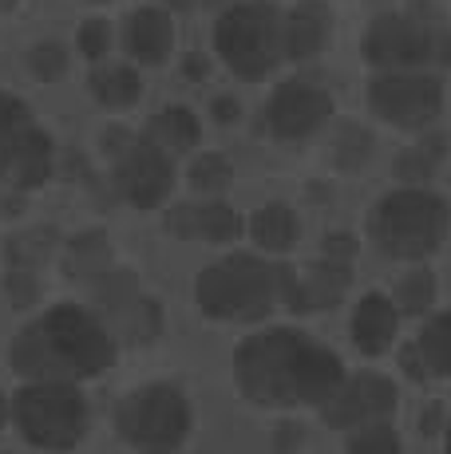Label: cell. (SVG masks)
Wrapping results in <instances>:
<instances>
[{
	"label": "cell",
	"instance_id": "cell-1",
	"mask_svg": "<svg viewBox=\"0 0 451 454\" xmlns=\"http://www.w3.org/2000/svg\"><path fill=\"white\" fill-rule=\"evenodd\" d=\"M341 356L289 325L262 328L233 348V383L241 399L265 411H289V407L320 411V403L341 387Z\"/></svg>",
	"mask_w": 451,
	"mask_h": 454
},
{
	"label": "cell",
	"instance_id": "cell-2",
	"mask_svg": "<svg viewBox=\"0 0 451 454\" xmlns=\"http://www.w3.org/2000/svg\"><path fill=\"white\" fill-rule=\"evenodd\" d=\"M297 269L262 261L257 253H230L198 273L194 301L206 320L218 325H257L277 304L289 301Z\"/></svg>",
	"mask_w": 451,
	"mask_h": 454
},
{
	"label": "cell",
	"instance_id": "cell-3",
	"mask_svg": "<svg viewBox=\"0 0 451 454\" xmlns=\"http://www.w3.org/2000/svg\"><path fill=\"white\" fill-rule=\"evenodd\" d=\"M360 59L376 72L451 67V20L439 0H407L400 12H380L360 36Z\"/></svg>",
	"mask_w": 451,
	"mask_h": 454
},
{
	"label": "cell",
	"instance_id": "cell-4",
	"mask_svg": "<svg viewBox=\"0 0 451 454\" xmlns=\"http://www.w3.org/2000/svg\"><path fill=\"white\" fill-rule=\"evenodd\" d=\"M451 233V206L444 194L428 186H396L372 206L368 214V241L388 261L420 265L431 253L444 249Z\"/></svg>",
	"mask_w": 451,
	"mask_h": 454
},
{
	"label": "cell",
	"instance_id": "cell-5",
	"mask_svg": "<svg viewBox=\"0 0 451 454\" xmlns=\"http://www.w3.org/2000/svg\"><path fill=\"white\" fill-rule=\"evenodd\" d=\"M12 427L36 450H75L88 434V399L75 380H28L12 395Z\"/></svg>",
	"mask_w": 451,
	"mask_h": 454
},
{
	"label": "cell",
	"instance_id": "cell-6",
	"mask_svg": "<svg viewBox=\"0 0 451 454\" xmlns=\"http://www.w3.org/2000/svg\"><path fill=\"white\" fill-rule=\"evenodd\" d=\"M214 51L238 80H265L285 59L281 12L270 0H230L214 20Z\"/></svg>",
	"mask_w": 451,
	"mask_h": 454
},
{
	"label": "cell",
	"instance_id": "cell-7",
	"mask_svg": "<svg viewBox=\"0 0 451 454\" xmlns=\"http://www.w3.org/2000/svg\"><path fill=\"white\" fill-rule=\"evenodd\" d=\"M190 427V399L175 383H138L115 407V431L135 454H178Z\"/></svg>",
	"mask_w": 451,
	"mask_h": 454
},
{
	"label": "cell",
	"instance_id": "cell-8",
	"mask_svg": "<svg viewBox=\"0 0 451 454\" xmlns=\"http://www.w3.org/2000/svg\"><path fill=\"white\" fill-rule=\"evenodd\" d=\"M40 325H44V336H48L51 352L59 356V364H64L67 380H75V383L99 380L115 364L119 340L95 309H83L75 301L51 304L44 317H40Z\"/></svg>",
	"mask_w": 451,
	"mask_h": 454
},
{
	"label": "cell",
	"instance_id": "cell-9",
	"mask_svg": "<svg viewBox=\"0 0 451 454\" xmlns=\"http://www.w3.org/2000/svg\"><path fill=\"white\" fill-rule=\"evenodd\" d=\"M368 111L396 130H428L444 111V80L428 67L415 72H376L368 80Z\"/></svg>",
	"mask_w": 451,
	"mask_h": 454
},
{
	"label": "cell",
	"instance_id": "cell-10",
	"mask_svg": "<svg viewBox=\"0 0 451 454\" xmlns=\"http://www.w3.org/2000/svg\"><path fill=\"white\" fill-rule=\"evenodd\" d=\"M111 182L135 209H159L175 190V159L138 135L119 159H111Z\"/></svg>",
	"mask_w": 451,
	"mask_h": 454
},
{
	"label": "cell",
	"instance_id": "cell-11",
	"mask_svg": "<svg viewBox=\"0 0 451 454\" xmlns=\"http://www.w3.org/2000/svg\"><path fill=\"white\" fill-rule=\"evenodd\" d=\"M400 403V391L388 375L380 372H357L344 375L341 387L320 403V419L333 431H357V427H372V423H388Z\"/></svg>",
	"mask_w": 451,
	"mask_h": 454
},
{
	"label": "cell",
	"instance_id": "cell-12",
	"mask_svg": "<svg viewBox=\"0 0 451 454\" xmlns=\"http://www.w3.org/2000/svg\"><path fill=\"white\" fill-rule=\"evenodd\" d=\"M333 123V95L309 80H285L265 99V127L281 143H305Z\"/></svg>",
	"mask_w": 451,
	"mask_h": 454
},
{
	"label": "cell",
	"instance_id": "cell-13",
	"mask_svg": "<svg viewBox=\"0 0 451 454\" xmlns=\"http://www.w3.org/2000/svg\"><path fill=\"white\" fill-rule=\"evenodd\" d=\"M51 166H56V143L40 123H28L0 146V186L12 194L40 190L51 178Z\"/></svg>",
	"mask_w": 451,
	"mask_h": 454
},
{
	"label": "cell",
	"instance_id": "cell-14",
	"mask_svg": "<svg viewBox=\"0 0 451 454\" xmlns=\"http://www.w3.org/2000/svg\"><path fill=\"white\" fill-rule=\"evenodd\" d=\"M167 233L178 241H206V246H226L241 233L238 209L222 198H202V202H178L167 209Z\"/></svg>",
	"mask_w": 451,
	"mask_h": 454
},
{
	"label": "cell",
	"instance_id": "cell-15",
	"mask_svg": "<svg viewBox=\"0 0 451 454\" xmlns=\"http://www.w3.org/2000/svg\"><path fill=\"white\" fill-rule=\"evenodd\" d=\"M349 285H352L349 261L320 257V261H313L309 269H301V273L293 277V289H289L285 309L297 312V317H305V312H328L333 304L344 301Z\"/></svg>",
	"mask_w": 451,
	"mask_h": 454
},
{
	"label": "cell",
	"instance_id": "cell-16",
	"mask_svg": "<svg viewBox=\"0 0 451 454\" xmlns=\"http://www.w3.org/2000/svg\"><path fill=\"white\" fill-rule=\"evenodd\" d=\"M328 36H333V8L325 0H297L281 16V48L285 59H293V64L317 59L325 51Z\"/></svg>",
	"mask_w": 451,
	"mask_h": 454
},
{
	"label": "cell",
	"instance_id": "cell-17",
	"mask_svg": "<svg viewBox=\"0 0 451 454\" xmlns=\"http://www.w3.org/2000/svg\"><path fill=\"white\" fill-rule=\"evenodd\" d=\"M123 43L131 51L135 64L143 67H162L175 51V16L159 4H143L127 16Z\"/></svg>",
	"mask_w": 451,
	"mask_h": 454
},
{
	"label": "cell",
	"instance_id": "cell-18",
	"mask_svg": "<svg viewBox=\"0 0 451 454\" xmlns=\"http://www.w3.org/2000/svg\"><path fill=\"white\" fill-rule=\"evenodd\" d=\"M396 328H400V309H396L392 293H364L352 309V344L360 356L376 360L396 344Z\"/></svg>",
	"mask_w": 451,
	"mask_h": 454
},
{
	"label": "cell",
	"instance_id": "cell-19",
	"mask_svg": "<svg viewBox=\"0 0 451 454\" xmlns=\"http://www.w3.org/2000/svg\"><path fill=\"white\" fill-rule=\"evenodd\" d=\"M8 364H12V372L20 375V380H67L64 364H59V356L51 352L40 320L24 325L12 336V344H8Z\"/></svg>",
	"mask_w": 451,
	"mask_h": 454
},
{
	"label": "cell",
	"instance_id": "cell-20",
	"mask_svg": "<svg viewBox=\"0 0 451 454\" xmlns=\"http://www.w3.org/2000/svg\"><path fill=\"white\" fill-rule=\"evenodd\" d=\"M143 138H151V143L162 146L170 159H178V154H190L198 143H202V123H198V115L190 107L170 103V107H162L151 115V123L143 127Z\"/></svg>",
	"mask_w": 451,
	"mask_h": 454
},
{
	"label": "cell",
	"instance_id": "cell-21",
	"mask_svg": "<svg viewBox=\"0 0 451 454\" xmlns=\"http://www.w3.org/2000/svg\"><path fill=\"white\" fill-rule=\"evenodd\" d=\"M249 238L262 253H273V257H285L301 238V222H297V209L289 202H265L249 217Z\"/></svg>",
	"mask_w": 451,
	"mask_h": 454
},
{
	"label": "cell",
	"instance_id": "cell-22",
	"mask_svg": "<svg viewBox=\"0 0 451 454\" xmlns=\"http://www.w3.org/2000/svg\"><path fill=\"white\" fill-rule=\"evenodd\" d=\"M88 91L99 107L107 111H127L138 103L143 95V80H138L135 64H95L91 75H88Z\"/></svg>",
	"mask_w": 451,
	"mask_h": 454
},
{
	"label": "cell",
	"instance_id": "cell-23",
	"mask_svg": "<svg viewBox=\"0 0 451 454\" xmlns=\"http://www.w3.org/2000/svg\"><path fill=\"white\" fill-rule=\"evenodd\" d=\"M111 265H115V257H111V241L103 230H83L64 246V273L72 281H80L83 289H88L95 277L107 273Z\"/></svg>",
	"mask_w": 451,
	"mask_h": 454
},
{
	"label": "cell",
	"instance_id": "cell-24",
	"mask_svg": "<svg viewBox=\"0 0 451 454\" xmlns=\"http://www.w3.org/2000/svg\"><path fill=\"white\" fill-rule=\"evenodd\" d=\"M451 138L444 135V130H428V135H420L412 146H404L400 154H396L392 170L396 178L404 182V186H423L428 178H436V170L444 166L447 151H451Z\"/></svg>",
	"mask_w": 451,
	"mask_h": 454
},
{
	"label": "cell",
	"instance_id": "cell-25",
	"mask_svg": "<svg viewBox=\"0 0 451 454\" xmlns=\"http://www.w3.org/2000/svg\"><path fill=\"white\" fill-rule=\"evenodd\" d=\"M88 296H91V309L99 312L103 320H111V317H119V312H123L127 304L135 301V296H143V289H138L135 269L111 265L107 273L95 277V281L88 285Z\"/></svg>",
	"mask_w": 451,
	"mask_h": 454
},
{
	"label": "cell",
	"instance_id": "cell-26",
	"mask_svg": "<svg viewBox=\"0 0 451 454\" xmlns=\"http://www.w3.org/2000/svg\"><path fill=\"white\" fill-rule=\"evenodd\" d=\"M115 340H127V344H154L162 336V304L154 296H135L119 317L107 320Z\"/></svg>",
	"mask_w": 451,
	"mask_h": 454
},
{
	"label": "cell",
	"instance_id": "cell-27",
	"mask_svg": "<svg viewBox=\"0 0 451 454\" xmlns=\"http://www.w3.org/2000/svg\"><path fill=\"white\" fill-rule=\"evenodd\" d=\"M412 348H415V356H420L423 372L447 380L451 375V309L436 312V317L420 328V336H415Z\"/></svg>",
	"mask_w": 451,
	"mask_h": 454
},
{
	"label": "cell",
	"instance_id": "cell-28",
	"mask_svg": "<svg viewBox=\"0 0 451 454\" xmlns=\"http://www.w3.org/2000/svg\"><path fill=\"white\" fill-rule=\"evenodd\" d=\"M59 246V233L51 225H32L24 233H12L4 246V257H8V269H44L51 261V253Z\"/></svg>",
	"mask_w": 451,
	"mask_h": 454
},
{
	"label": "cell",
	"instance_id": "cell-29",
	"mask_svg": "<svg viewBox=\"0 0 451 454\" xmlns=\"http://www.w3.org/2000/svg\"><path fill=\"white\" fill-rule=\"evenodd\" d=\"M436 296H439V281H436V273L423 265L400 273L392 285V301H396V309H400V317H423V312H431Z\"/></svg>",
	"mask_w": 451,
	"mask_h": 454
},
{
	"label": "cell",
	"instance_id": "cell-30",
	"mask_svg": "<svg viewBox=\"0 0 451 454\" xmlns=\"http://www.w3.org/2000/svg\"><path fill=\"white\" fill-rule=\"evenodd\" d=\"M372 151H376V138H372L368 127L336 123L333 143H328V162H333L336 170H344V174H357L360 166L372 159Z\"/></svg>",
	"mask_w": 451,
	"mask_h": 454
},
{
	"label": "cell",
	"instance_id": "cell-31",
	"mask_svg": "<svg viewBox=\"0 0 451 454\" xmlns=\"http://www.w3.org/2000/svg\"><path fill=\"white\" fill-rule=\"evenodd\" d=\"M186 182H190V190H194V194L222 198L226 190L233 186V162L226 159L222 151H202V154H194V162H190Z\"/></svg>",
	"mask_w": 451,
	"mask_h": 454
},
{
	"label": "cell",
	"instance_id": "cell-32",
	"mask_svg": "<svg viewBox=\"0 0 451 454\" xmlns=\"http://www.w3.org/2000/svg\"><path fill=\"white\" fill-rule=\"evenodd\" d=\"M24 64L40 83H56L67 75V48L59 40H36L24 56Z\"/></svg>",
	"mask_w": 451,
	"mask_h": 454
},
{
	"label": "cell",
	"instance_id": "cell-33",
	"mask_svg": "<svg viewBox=\"0 0 451 454\" xmlns=\"http://www.w3.org/2000/svg\"><path fill=\"white\" fill-rule=\"evenodd\" d=\"M349 454H400V434L392 423H372L349 431Z\"/></svg>",
	"mask_w": 451,
	"mask_h": 454
},
{
	"label": "cell",
	"instance_id": "cell-34",
	"mask_svg": "<svg viewBox=\"0 0 451 454\" xmlns=\"http://www.w3.org/2000/svg\"><path fill=\"white\" fill-rule=\"evenodd\" d=\"M111 40H115V32H111V24L103 20V16H88V20L75 28V48H80V56L91 59V64H99V59L107 56Z\"/></svg>",
	"mask_w": 451,
	"mask_h": 454
},
{
	"label": "cell",
	"instance_id": "cell-35",
	"mask_svg": "<svg viewBox=\"0 0 451 454\" xmlns=\"http://www.w3.org/2000/svg\"><path fill=\"white\" fill-rule=\"evenodd\" d=\"M28 123H36L32 111H28V103H24L20 95H12V91H0V146H4L16 130H24Z\"/></svg>",
	"mask_w": 451,
	"mask_h": 454
},
{
	"label": "cell",
	"instance_id": "cell-36",
	"mask_svg": "<svg viewBox=\"0 0 451 454\" xmlns=\"http://www.w3.org/2000/svg\"><path fill=\"white\" fill-rule=\"evenodd\" d=\"M8 296L16 309H32L40 301V281L32 269H8Z\"/></svg>",
	"mask_w": 451,
	"mask_h": 454
},
{
	"label": "cell",
	"instance_id": "cell-37",
	"mask_svg": "<svg viewBox=\"0 0 451 454\" xmlns=\"http://www.w3.org/2000/svg\"><path fill=\"white\" fill-rule=\"evenodd\" d=\"M135 130H127V127H107V130H103V138H99V143H103V159H119V154H123L127 151V146H131L135 143Z\"/></svg>",
	"mask_w": 451,
	"mask_h": 454
},
{
	"label": "cell",
	"instance_id": "cell-38",
	"mask_svg": "<svg viewBox=\"0 0 451 454\" xmlns=\"http://www.w3.org/2000/svg\"><path fill=\"white\" fill-rule=\"evenodd\" d=\"M357 238L352 233H325V257H333V261H349L352 265V257H357Z\"/></svg>",
	"mask_w": 451,
	"mask_h": 454
},
{
	"label": "cell",
	"instance_id": "cell-39",
	"mask_svg": "<svg viewBox=\"0 0 451 454\" xmlns=\"http://www.w3.org/2000/svg\"><path fill=\"white\" fill-rule=\"evenodd\" d=\"M214 111H218V119H222V123H230V119L238 115V107H233V99H226V95H222L218 103H214Z\"/></svg>",
	"mask_w": 451,
	"mask_h": 454
},
{
	"label": "cell",
	"instance_id": "cell-40",
	"mask_svg": "<svg viewBox=\"0 0 451 454\" xmlns=\"http://www.w3.org/2000/svg\"><path fill=\"white\" fill-rule=\"evenodd\" d=\"M8 423H12V399H8L4 391H0V431H4Z\"/></svg>",
	"mask_w": 451,
	"mask_h": 454
},
{
	"label": "cell",
	"instance_id": "cell-41",
	"mask_svg": "<svg viewBox=\"0 0 451 454\" xmlns=\"http://www.w3.org/2000/svg\"><path fill=\"white\" fill-rule=\"evenodd\" d=\"M444 454H451V419L444 423Z\"/></svg>",
	"mask_w": 451,
	"mask_h": 454
},
{
	"label": "cell",
	"instance_id": "cell-42",
	"mask_svg": "<svg viewBox=\"0 0 451 454\" xmlns=\"http://www.w3.org/2000/svg\"><path fill=\"white\" fill-rule=\"evenodd\" d=\"M16 4H20V0H0V16H4V12H12Z\"/></svg>",
	"mask_w": 451,
	"mask_h": 454
},
{
	"label": "cell",
	"instance_id": "cell-43",
	"mask_svg": "<svg viewBox=\"0 0 451 454\" xmlns=\"http://www.w3.org/2000/svg\"><path fill=\"white\" fill-rule=\"evenodd\" d=\"M88 4H107V0H88Z\"/></svg>",
	"mask_w": 451,
	"mask_h": 454
},
{
	"label": "cell",
	"instance_id": "cell-44",
	"mask_svg": "<svg viewBox=\"0 0 451 454\" xmlns=\"http://www.w3.org/2000/svg\"><path fill=\"white\" fill-rule=\"evenodd\" d=\"M206 4H210V0H206ZM214 4H218V0H214ZM226 4H230V0H226Z\"/></svg>",
	"mask_w": 451,
	"mask_h": 454
}]
</instances>
